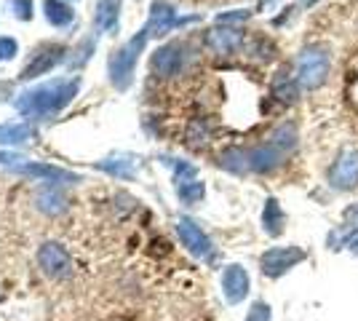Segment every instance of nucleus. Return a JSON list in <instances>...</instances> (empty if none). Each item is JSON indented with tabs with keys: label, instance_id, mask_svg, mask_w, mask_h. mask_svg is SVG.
<instances>
[{
	"label": "nucleus",
	"instance_id": "30",
	"mask_svg": "<svg viewBox=\"0 0 358 321\" xmlns=\"http://www.w3.org/2000/svg\"><path fill=\"white\" fill-rule=\"evenodd\" d=\"M345 246H348L353 255H358V230H353V233L345 238Z\"/></svg>",
	"mask_w": 358,
	"mask_h": 321
},
{
	"label": "nucleus",
	"instance_id": "16",
	"mask_svg": "<svg viewBox=\"0 0 358 321\" xmlns=\"http://www.w3.org/2000/svg\"><path fill=\"white\" fill-rule=\"evenodd\" d=\"M120 0H99L94 11V27L99 32H110L118 27Z\"/></svg>",
	"mask_w": 358,
	"mask_h": 321
},
{
	"label": "nucleus",
	"instance_id": "5",
	"mask_svg": "<svg viewBox=\"0 0 358 321\" xmlns=\"http://www.w3.org/2000/svg\"><path fill=\"white\" fill-rule=\"evenodd\" d=\"M329 185L334 190H353L358 187V150L343 148L329 169Z\"/></svg>",
	"mask_w": 358,
	"mask_h": 321
},
{
	"label": "nucleus",
	"instance_id": "13",
	"mask_svg": "<svg viewBox=\"0 0 358 321\" xmlns=\"http://www.w3.org/2000/svg\"><path fill=\"white\" fill-rule=\"evenodd\" d=\"M249 287H252V281H249L246 268H241V265H227V268H224L222 292H224V300H227L230 306H238L241 300L249 294Z\"/></svg>",
	"mask_w": 358,
	"mask_h": 321
},
{
	"label": "nucleus",
	"instance_id": "19",
	"mask_svg": "<svg viewBox=\"0 0 358 321\" xmlns=\"http://www.w3.org/2000/svg\"><path fill=\"white\" fill-rule=\"evenodd\" d=\"M43 11H45V19L54 27H67L75 19L73 6H67L64 0H43Z\"/></svg>",
	"mask_w": 358,
	"mask_h": 321
},
{
	"label": "nucleus",
	"instance_id": "29",
	"mask_svg": "<svg viewBox=\"0 0 358 321\" xmlns=\"http://www.w3.org/2000/svg\"><path fill=\"white\" fill-rule=\"evenodd\" d=\"M24 158L22 155H14V153H0V164H8V166H16V164H22Z\"/></svg>",
	"mask_w": 358,
	"mask_h": 321
},
{
	"label": "nucleus",
	"instance_id": "28",
	"mask_svg": "<svg viewBox=\"0 0 358 321\" xmlns=\"http://www.w3.org/2000/svg\"><path fill=\"white\" fill-rule=\"evenodd\" d=\"M11 8H14L16 19H22V22L32 19V0H11Z\"/></svg>",
	"mask_w": 358,
	"mask_h": 321
},
{
	"label": "nucleus",
	"instance_id": "32",
	"mask_svg": "<svg viewBox=\"0 0 358 321\" xmlns=\"http://www.w3.org/2000/svg\"><path fill=\"white\" fill-rule=\"evenodd\" d=\"M345 217H356V220H358V204H356V206H350V209L345 212Z\"/></svg>",
	"mask_w": 358,
	"mask_h": 321
},
{
	"label": "nucleus",
	"instance_id": "9",
	"mask_svg": "<svg viewBox=\"0 0 358 321\" xmlns=\"http://www.w3.org/2000/svg\"><path fill=\"white\" fill-rule=\"evenodd\" d=\"M177 233H179V238H182V244L187 246L190 255H195V257H211V252H214L211 238L201 230V225H195L193 220L182 217L177 222Z\"/></svg>",
	"mask_w": 358,
	"mask_h": 321
},
{
	"label": "nucleus",
	"instance_id": "17",
	"mask_svg": "<svg viewBox=\"0 0 358 321\" xmlns=\"http://www.w3.org/2000/svg\"><path fill=\"white\" fill-rule=\"evenodd\" d=\"M284 225H286V214L281 209V204L278 199H268L265 201V212H262V228L268 236H281L284 233Z\"/></svg>",
	"mask_w": 358,
	"mask_h": 321
},
{
	"label": "nucleus",
	"instance_id": "6",
	"mask_svg": "<svg viewBox=\"0 0 358 321\" xmlns=\"http://www.w3.org/2000/svg\"><path fill=\"white\" fill-rule=\"evenodd\" d=\"M38 265L54 281H62V278H67V276L73 273V257H70V252L62 244H54V241H45L38 249Z\"/></svg>",
	"mask_w": 358,
	"mask_h": 321
},
{
	"label": "nucleus",
	"instance_id": "20",
	"mask_svg": "<svg viewBox=\"0 0 358 321\" xmlns=\"http://www.w3.org/2000/svg\"><path fill=\"white\" fill-rule=\"evenodd\" d=\"M35 137V129L27 123H0V145H22Z\"/></svg>",
	"mask_w": 358,
	"mask_h": 321
},
{
	"label": "nucleus",
	"instance_id": "21",
	"mask_svg": "<svg viewBox=\"0 0 358 321\" xmlns=\"http://www.w3.org/2000/svg\"><path fill=\"white\" fill-rule=\"evenodd\" d=\"M220 164H222L227 171H233V174H243V171H249V158H246V150H238V148L224 150L222 158H220Z\"/></svg>",
	"mask_w": 358,
	"mask_h": 321
},
{
	"label": "nucleus",
	"instance_id": "11",
	"mask_svg": "<svg viewBox=\"0 0 358 321\" xmlns=\"http://www.w3.org/2000/svg\"><path fill=\"white\" fill-rule=\"evenodd\" d=\"M64 59V46H41L35 54H32V59L24 64V70H22V80H30V78H38V76H45L51 67H57L59 62Z\"/></svg>",
	"mask_w": 358,
	"mask_h": 321
},
{
	"label": "nucleus",
	"instance_id": "8",
	"mask_svg": "<svg viewBox=\"0 0 358 321\" xmlns=\"http://www.w3.org/2000/svg\"><path fill=\"white\" fill-rule=\"evenodd\" d=\"M286 150H281L275 142H265V145H257L252 150H246V158H249V171H257V174H268L273 169H278L286 161Z\"/></svg>",
	"mask_w": 358,
	"mask_h": 321
},
{
	"label": "nucleus",
	"instance_id": "31",
	"mask_svg": "<svg viewBox=\"0 0 358 321\" xmlns=\"http://www.w3.org/2000/svg\"><path fill=\"white\" fill-rule=\"evenodd\" d=\"M273 3H275V0H259V6H257V11H265V8H268V6H273Z\"/></svg>",
	"mask_w": 358,
	"mask_h": 321
},
{
	"label": "nucleus",
	"instance_id": "18",
	"mask_svg": "<svg viewBox=\"0 0 358 321\" xmlns=\"http://www.w3.org/2000/svg\"><path fill=\"white\" fill-rule=\"evenodd\" d=\"M35 206L41 209L43 214H62L67 209V199L62 196L57 187H41L38 193H35Z\"/></svg>",
	"mask_w": 358,
	"mask_h": 321
},
{
	"label": "nucleus",
	"instance_id": "25",
	"mask_svg": "<svg viewBox=\"0 0 358 321\" xmlns=\"http://www.w3.org/2000/svg\"><path fill=\"white\" fill-rule=\"evenodd\" d=\"M99 169H105L110 174H115V177H131V169H129V161H102Z\"/></svg>",
	"mask_w": 358,
	"mask_h": 321
},
{
	"label": "nucleus",
	"instance_id": "24",
	"mask_svg": "<svg viewBox=\"0 0 358 321\" xmlns=\"http://www.w3.org/2000/svg\"><path fill=\"white\" fill-rule=\"evenodd\" d=\"M174 166V177H177V185L187 183V180H195V166L193 164H185V161H169Z\"/></svg>",
	"mask_w": 358,
	"mask_h": 321
},
{
	"label": "nucleus",
	"instance_id": "1",
	"mask_svg": "<svg viewBox=\"0 0 358 321\" xmlns=\"http://www.w3.org/2000/svg\"><path fill=\"white\" fill-rule=\"evenodd\" d=\"M80 89V78H67V80H51L43 86H35L30 92L19 94L16 110L24 118H48L57 115L62 107L73 102V97Z\"/></svg>",
	"mask_w": 358,
	"mask_h": 321
},
{
	"label": "nucleus",
	"instance_id": "2",
	"mask_svg": "<svg viewBox=\"0 0 358 321\" xmlns=\"http://www.w3.org/2000/svg\"><path fill=\"white\" fill-rule=\"evenodd\" d=\"M148 41H150L148 32L139 30L129 43H123L118 51H113V57L107 62V73H110V80H113L115 89H120V92L129 89V83L134 78L136 59H139V54H142V48H145Z\"/></svg>",
	"mask_w": 358,
	"mask_h": 321
},
{
	"label": "nucleus",
	"instance_id": "33",
	"mask_svg": "<svg viewBox=\"0 0 358 321\" xmlns=\"http://www.w3.org/2000/svg\"><path fill=\"white\" fill-rule=\"evenodd\" d=\"M315 3H318V0H302V6H305V8H310V6H315Z\"/></svg>",
	"mask_w": 358,
	"mask_h": 321
},
{
	"label": "nucleus",
	"instance_id": "15",
	"mask_svg": "<svg viewBox=\"0 0 358 321\" xmlns=\"http://www.w3.org/2000/svg\"><path fill=\"white\" fill-rule=\"evenodd\" d=\"M14 169L19 174H30V177H41V180H57V183H75V180H78L70 171L48 166V164H24V161H22V164H16Z\"/></svg>",
	"mask_w": 358,
	"mask_h": 321
},
{
	"label": "nucleus",
	"instance_id": "26",
	"mask_svg": "<svg viewBox=\"0 0 358 321\" xmlns=\"http://www.w3.org/2000/svg\"><path fill=\"white\" fill-rule=\"evenodd\" d=\"M16 51H19V43H16L14 38H8V35H3L0 38V62L6 59H14Z\"/></svg>",
	"mask_w": 358,
	"mask_h": 321
},
{
	"label": "nucleus",
	"instance_id": "14",
	"mask_svg": "<svg viewBox=\"0 0 358 321\" xmlns=\"http://www.w3.org/2000/svg\"><path fill=\"white\" fill-rule=\"evenodd\" d=\"M270 94L281 102V105H294L299 97V80L292 78L286 70H278L270 80Z\"/></svg>",
	"mask_w": 358,
	"mask_h": 321
},
{
	"label": "nucleus",
	"instance_id": "7",
	"mask_svg": "<svg viewBox=\"0 0 358 321\" xmlns=\"http://www.w3.org/2000/svg\"><path fill=\"white\" fill-rule=\"evenodd\" d=\"M185 59H187V48H185V43H166V46H161L155 54H152L150 67H152L155 76L174 78L182 73Z\"/></svg>",
	"mask_w": 358,
	"mask_h": 321
},
{
	"label": "nucleus",
	"instance_id": "12",
	"mask_svg": "<svg viewBox=\"0 0 358 321\" xmlns=\"http://www.w3.org/2000/svg\"><path fill=\"white\" fill-rule=\"evenodd\" d=\"M174 27H179V19L174 6H169L164 0H155L150 6V16H148V24H145V32L150 38H161L166 32H171Z\"/></svg>",
	"mask_w": 358,
	"mask_h": 321
},
{
	"label": "nucleus",
	"instance_id": "4",
	"mask_svg": "<svg viewBox=\"0 0 358 321\" xmlns=\"http://www.w3.org/2000/svg\"><path fill=\"white\" fill-rule=\"evenodd\" d=\"M305 257H308V255H305V249H299V246H273V249H268V252L259 257V268H262V273L270 276V278H281V276L289 273L292 268H297Z\"/></svg>",
	"mask_w": 358,
	"mask_h": 321
},
{
	"label": "nucleus",
	"instance_id": "27",
	"mask_svg": "<svg viewBox=\"0 0 358 321\" xmlns=\"http://www.w3.org/2000/svg\"><path fill=\"white\" fill-rule=\"evenodd\" d=\"M246 19H249V11H227V14L217 16V24L230 27V24H241V22H246Z\"/></svg>",
	"mask_w": 358,
	"mask_h": 321
},
{
	"label": "nucleus",
	"instance_id": "23",
	"mask_svg": "<svg viewBox=\"0 0 358 321\" xmlns=\"http://www.w3.org/2000/svg\"><path fill=\"white\" fill-rule=\"evenodd\" d=\"M246 321H273V311H270V306L265 300H257V303H252V308H249Z\"/></svg>",
	"mask_w": 358,
	"mask_h": 321
},
{
	"label": "nucleus",
	"instance_id": "3",
	"mask_svg": "<svg viewBox=\"0 0 358 321\" xmlns=\"http://www.w3.org/2000/svg\"><path fill=\"white\" fill-rule=\"evenodd\" d=\"M331 70V59L324 48H305L297 57V80L302 89H318L324 86Z\"/></svg>",
	"mask_w": 358,
	"mask_h": 321
},
{
	"label": "nucleus",
	"instance_id": "22",
	"mask_svg": "<svg viewBox=\"0 0 358 321\" xmlns=\"http://www.w3.org/2000/svg\"><path fill=\"white\" fill-rule=\"evenodd\" d=\"M177 193L185 204L193 206V204H201V199L206 196V187H203V183H198V180H187V183L177 185Z\"/></svg>",
	"mask_w": 358,
	"mask_h": 321
},
{
	"label": "nucleus",
	"instance_id": "10",
	"mask_svg": "<svg viewBox=\"0 0 358 321\" xmlns=\"http://www.w3.org/2000/svg\"><path fill=\"white\" fill-rule=\"evenodd\" d=\"M203 43L209 51L214 54H220V57H227V54H233V51H238L243 46V32L238 27H222V24H217V27H211L206 32V38H203Z\"/></svg>",
	"mask_w": 358,
	"mask_h": 321
}]
</instances>
